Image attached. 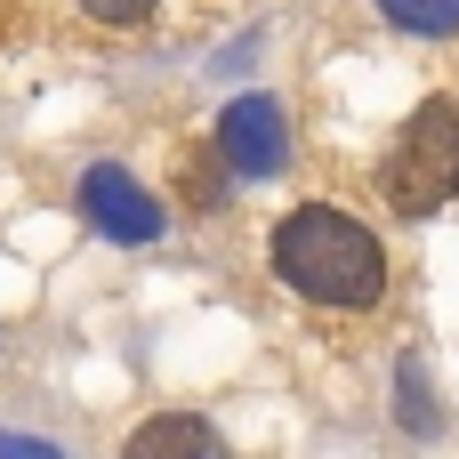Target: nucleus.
<instances>
[{
  "label": "nucleus",
  "instance_id": "nucleus-1",
  "mask_svg": "<svg viewBox=\"0 0 459 459\" xmlns=\"http://www.w3.org/2000/svg\"><path fill=\"white\" fill-rule=\"evenodd\" d=\"M274 282H290L307 307H339L363 315L387 299V250L363 218H347L339 202H299L290 218H274Z\"/></svg>",
  "mask_w": 459,
  "mask_h": 459
},
{
  "label": "nucleus",
  "instance_id": "nucleus-2",
  "mask_svg": "<svg viewBox=\"0 0 459 459\" xmlns=\"http://www.w3.org/2000/svg\"><path fill=\"white\" fill-rule=\"evenodd\" d=\"M379 194H387L395 218H436L459 194V113H452V97H428L395 129V145L379 161Z\"/></svg>",
  "mask_w": 459,
  "mask_h": 459
},
{
  "label": "nucleus",
  "instance_id": "nucleus-3",
  "mask_svg": "<svg viewBox=\"0 0 459 459\" xmlns=\"http://www.w3.org/2000/svg\"><path fill=\"white\" fill-rule=\"evenodd\" d=\"M81 218L105 234V242H121V250H145V242H161L169 234V210L121 169V161H97V169H81Z\"/></svg>",
  "mask_w": 459,
  "mask_h": 459
},
{
  "label": "nucleus",
  "instance_id": "nucleus-4",
  "mask_svg": "<svg viewBox=\"0 0 459 459\" xmlns=\"http://www.w3.org/2000/svg\"><path fill=\"white\" fill-rule=\"evenodd\" d=\"M218 161H226L234 178H250V186L290 161V121H282V105H274L266 89H242V97L218 113Z\"/></svg>",
  "mask_w": 459,
  "mask_h": 459
},
{
  "label": "nucleus",
  "instance_id": "nucleus-5",
  "mask_svg": "<svg viewBox=\"0 0 459 459\" xmlns=\"http://www.w3.org/2000/svg\"><path fill=\"white\" fill-rule=\"evenodd\" d=\"M121 459H218V436H210L194 411H161V420H145V428L129 436Z\"/></svg>",
  "mask_w": 459,
  "mask_h": 459
},
{
  "label": "nucleus",
  "instance_id": "nucleus-6",
  "mask_svg": "<svg viewBox=\"0 0 459 459\" xmlns=\"http://www.w3.org/2000/svg\"><path fill=\"white\" fill-rule=\"evenodd\" d=\"M379 16L411 40H452L459 32V0H379Z\"/></svg>",
  "mask_w": 459,
  "mask_h": 459
},
{
  "label": "nucleus",
  "instance_id": "nucleus-7",
  "mask_svg": "<svg viewBox=\"0 0 459 459\" xmlns=\"http://www.w3.org/2000/svg\"><path fill=\"white\" fill-rule=\"evenodd\" d=\"M395 420H403L411 436H436V428H444V411H436V395H428L420 355H403V363H395Z\"/></svg>",
  "mask_w": 459,
  "mask_h": 459
},
{
  "label": "nucleus",
  "instance_id": "nucleus-8",
  "mask_svg": "<svg viewBox=\"0 0 459 459\" xmlns=\"http://www.w3.org/2000/svg\"><path fill=\"white\" fill-rule=\"evenodd\" d=\"M81 8H89L97 24H145V16H153L161 0H81Z\"/></svg>",
  "mask_w": 459,
  "mask_h": 459
},
{
  "label": "nucleus",
  "instance_id": "nucleus-9",
  "mask_svg": "<svg viewBox=\"0 0 459 459\" xmlns=\"http://www.w3.org/2000/svg\"><path fill=\"white\" fill-rule=\"evenodd\" d=\"M0 459H65L56 444H40V436H16V428H0Z\"/></svg>",
  "mask_w": 459,
  "mask_h": 459
}]
</instances>
